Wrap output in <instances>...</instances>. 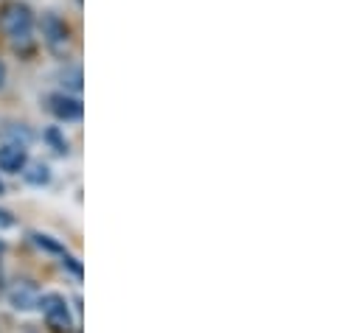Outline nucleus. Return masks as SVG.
<instances>
[{"mask_svg": "<svg viewBox=\"0 0 362 333\" xmlns=\"http://www.w3.org/2000/svg\"><path fill=\"white\" fill-rule=\"evenodd\" d=\"M31 23H34V17H31V8H28L25 3L11 0V3H6V6L0 8V31H3L6 37H11L14 42L28 40Z\"/></svg>", "mask_w": 362, "mask_h": 333, "instance_id": "nucleus-1", "label": "nucleus"}, {"mask_svg": "<svg viewBox=\"0 0 362 333\" xmlns=\"http://www.w3.org/2000/svg\"><path fill=\"white\" fill-rule=\"evenodd\" d=\"M40 308H42V317H45L48 328L54 333L71 331V314H68L65 297H59V294H45V297L40 300Z\"/></svg>", "mask_w": 362, "mask_h": 333, "instance_id": "nucleus-2", "label": "nucleus"}, {"mask_svg": "<svg viewBox=\"0 0 362 333\" xmlns=\"http://www.w3.org/2000/svg\"><path fill=\"white\" fill-rule=\"evenodd\" d=\"M48 109L59 118V121H79L82 118V101L79 98H71L65 92H57L48 98Z\"/></svg>", "mask_w": 362, "mask_h": 333, "instance_id": "nucleus-3", "label": "nucleus"}, {"mask_svg": "<svg viewBox=\"0 0 362 333\" xmlns=\"http://www.w3.org/2000/svg\"><path fill=\"white\" fill-rule=\"evenodd\" d=\"M42 37H45L48 48L62 51V48L68 45V25H65L57 14H45V17H42Z\"/></svg>", "mask_w": 362, "mask_h": 333, "instance_id": "nucleus-4", "label": "nucleus"}, {"mask_svg": "<svg viewBox=\"0 0 362 333\" xmlns=\"http://www.w3.org/2000/svg\"><path fill=\"white\" fill-rule=\"evenodd\" d=\"M0 168L8 174H17L25 168V149L23 146H3L0 149Z\"/></svg>", "mask_w": 362, "mask_h": 333, "instance_id": "nucleus-5", "label": "nucleus"}, {"mask_svg": "<svg viewBox=\"0 0 362 333\" xmlns=\"http://www.w3.org/2000/svg\"><path fill=\"white\" fill-rule=\"evenodd\" d=\"M11 303H14V308H34V303H37V294H34V289H17L14 294H11Z\"/></svg>", "mask_w": 362, "mask_h": 333, "instance_id": "nucleus-6", "label": "nucleus"}, {"mask_svg": "<svg viewBox=\"0 0 362 333\" xmlns=\"http://www.w3.org/2000/svg\"><path fill=\"white\" fill-rule=\"evenodd\" d=\"M48 168L42 166V163H37V166H31V171H25V179L28 182H34V185H40V182H48Z\"/></svg>", "mask_w": 362, "mask_h": 333, "instance_id": "nucleus-7", "label": "nucleus"}, {"mask_svg": "<svg viewBox=\"0 0 362 333\" xmlns=\"http://www.w3.org/2000/svg\"><path fill=\"white\" fill-rule=\"evenodd\" d=\"M0 227H11V213L0 210Z\"/></svg>", "mask_w": 362, "mask_h": 333, "instance_id": "nucleus-8", "label": "nucleus"}, {"mask_svg": "<svg viewBox=\"0 0 362 333\" xmlns=\"http://www.w3.org/2000/svg\"><path fill=\"white\" fill-rule=\"evenodd\" d=\"M3 76H6V71H3V65H0V84H3Z\"/></svg>", "mask_w": 362, "mask_h": 333, "instance_id": "nucleus-9", "label": "nucleus"}, {"mask_svg": "<svg viewBox=\"0 0 362 333\" xmlns=\"http://www.w3.org/2000/svg\"><path fill=\"white\" fill-rule=\"evenodd\" d=\"M0 193H3V182H0Z\"/></svg>", "mask_w": 362, "mask_h": 333, "instance_id": "nucleus-10", "label": "nucleus"}, {"mask_svg": "<svg viewBox=\"0 0 362 333\" xmlns=\"http://www.w3.org/2000/svg\"><path fill=\"white\" fill-rule=\"evenodd\" d=\"M0 252H3V241H0Z\"/></svg>", "mask_w": 362, "mask_h": 333, "instance_id": "nucleus-11", "label": "nucleus"}]
</instances>
